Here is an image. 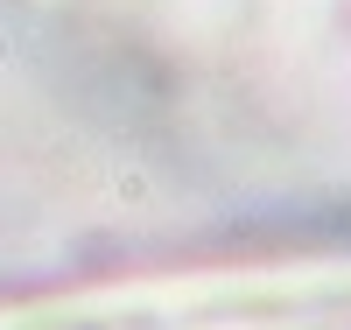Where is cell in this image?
Masks as SVG:
<instances>
[{"instance_id": "cell-1", "label": "cell", "mask_w": 351, "mask_h": 330, "mask_svg": "<svg viewBox=\"0 0 351 330\" xmlns=\"http://www.w3.org/2000/svg\"><path fill=\"white\" fill-rule=\"evenodd\" d=\"M0 330H351V260L43 295L8 303Z\"/></svg>"}]
</instances>
